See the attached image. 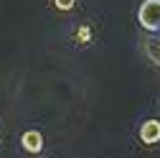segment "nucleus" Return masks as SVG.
I'll return each instance as SVG.
<instances>
[{
	"instance_id": "nucleus-2",
	"label": "nucleus",
	"mask_w": 160,
	"mask_h": 158,
	"mask_svg": "<svg viewBox=\"0 0 160 158\" xmlns=\"http://www.w3.org/2000/svg\"><path fill=\"white\" fill-rule=\"evenodd\" d=\"M140 140L148 145L160 143V120H145L140 125Z\"/></svg>"
},
{
	"instance_id": "nucleus-5",
	"label": "nucleus",
	"mask_w": 160,
	"mask_h": 158,
	"mask_svg": "<svg viewBox=\"0 0 160 158\" xmlns=\"http://www.w3.org/2000/svg\"><path fill=\"white\" fill-rule=\"evenodd\" d=\"M0 135H3V128H0Z\"/></svg>"
},
{
	"instance_id": "nucleus-4",
	"label": "nucleus",
	"mask_w": 160,
	"mask_h": 158,
	"mask_svg": "<svg viewBox=\"0 0 160 158\" xmlns=\"http://www.w3.org/2000/svg\"><path fill=\"white\" fill-rule=\"evenodd\" d=\"M74 3H76V0H53V5H56L58 10H71Z\"/></svg>"
},
{
	"instance_id": "nucleus-1",
	"label": "nucleus",
	"mask_w": 160,
	"mask_h": 158,
	"mask_svg": "<svg viewBox=\"0 0 160 158\" xmlns=\"http://www.w3.org/2000/svg\"><path fill=\"white\" fill-rule=\"evenodd\" d=\"M137 21L145 31H160V0H142L137 8Z\"/></svg>"
},
{
	"instance_id": "nucleus-3",
	"label": "nucleus",
	"mask_w": 160,
	"mask_h": 158,
	"mask_svg": "<svg viewBox=\"0 0 160 158\" xmlns=\"http://www.w3.org/2000/svg\"><path fill=\"white\" fill-rule=\"evenodd\" d=\"M21 145L28 153H41L43 150V135L38 133V130H26L21 135Z\"/></svg>"
},
{
	"instance_id": "nucleus-6",
	"label": "nucleus",
	"mask_w": 160,
	"mask_h": 158,
	"mask_svg": "<svg viewBox=\"0 0 160 158\" xmlns=\"http://www.w3.org/2000/svg\"><path fill=\"white\" fill-rule=\"evenodd\" d=\"M158 46H160V38H158Z\"/></svg>"
}]
</instances>
